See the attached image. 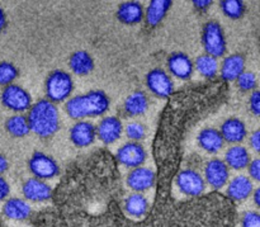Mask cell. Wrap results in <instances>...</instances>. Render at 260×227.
I'll list each match as a JSON object with an SVG mask.
<instances>
[{"label":"cell","mask_w":260,"mask_h":227,"mask_svg":"<svg viewBox=\"0 0 260 227\" xmlns=\"http://www.w3.org/2000/svg\"><path fill=\"white\" fill-rule=\"evenodd\" d=\"M27 119L30 131L42 139L53 136L60 128L58 109L47 99H41L30 106Z\"/></svg>","instance_id":"6da1fadb"},{"label":"cell","mask_w":260,"mask_h":227,"mask_svg":"<svg viewBox=\"0 0 260 227\" xmlns=\"http://www.w3.org/2000/svg\"><path fill=\"white\" fill-rule=\"evenodd\" d=\"M111 106L109 96L102 90H91L69 99L65 111L71 118L80 119L86 117H98L106 113Z\"/></svg>","instance_id":"7a4b0ae2"},{"label":"cell","mask_w":260,"mask_h":227,"mask_svg":"<svg viewBox=\"0 0 260 227\" xmlns=\"http://www.w3.org/2000/svg\"><path fill=\"white\" fill-rule=\"evenodd\" d=\"M74 83L70 74L63 70H55L46 79L45 91L47 101L51 103H60L68 99L73 93Z\"/></svg>","instance_id":"3957f363"},{"label":"cell","mask_w":260,"mask_h":227,"mask_svg":"<svg viewBox=\"0 0 260 227\" xmlns=\"http://www.w3.org/2000/svg\"><path fill=\"white\" fill-rule=\"evenodd\" d=\"M202 43L207 55L215 58L225 55L226 38L220 23L215 20L206 23L202 30Z\"/></svg>","instance_id":"277c9868"},{"label":"cell","mask_w":260,"mask_h":227,"mask_svg":"<svg viewBox=\"0 0 260 227\" xmlns=\"http://www.w3.org/2000/svg\"><path fill=\"white\" fill-rule=\"evenodd\" d=\"M0 99L5 108L13 112H24L32 106L30 94L17 84H10V85L5 86L3 89Z\"/></svg>","instance_id":"5b68a950"},{"label":"cell","mask_w":260,"mask_h":227,"mask_svg":"<svg viewBox=\"0 0 260 227\" xmlns=\"http://www.w3.org/2000/svg\"><path fill=\"white\" fill-rule=\"evenodd\" d=\"M28 168L33 177L41 180L52 179L60 173V168L55 159L43 152H35L28 161Z\"/></svg>","instance_id":"8992f818"},{"label":"cell","mask_w":260,"mask_h":227,"mask_svg":"<svg viewBox=\"0 0 260 227\" xmlns=\"http://www.w3.org/2000/svg\"><path fill=\"white\" fill-rule=\"evenodd\" d=\"M178 188L182 193L189 197H197L205 190L206 183L202 175L193 169H184L175 178Z\"/></svg>","instance_id":"52a82bcc"},{"label":"cell","mask_w":260,"mask_h":227,"mask_svg":"<svg viewBox=\"0 0 260 227\" xmlns=\"http://www.w3.org/2000/svg\"><path fill=\"white\" fill-rule=\"evenodd\" d=\"M146 85L154 95L167 98L174 90L172 78L162 69H152L146 75Z\"/></svg>","instance_id":"ba28073f"},{"label":"cell","mask_w":260,"mask_h":227,"mask_svg":"<svg viewBox=\"0 0 260 227\" xmlns=\"http://www.w3.org/2000/svg\"><path fill=\"white\" fill-rule=\"evenodd\" d=\"M117 160L119 164H122L126 168H139L146 160V151H145L144 146L140 145L139 142H127L123 146L118 149L116 154Z\"/></svg>","instance_id":"9c48e42d"},{"label":"cell","mask_w":260,"mask_h":227,"mask_svg":"<svg viewBox=\"0 0 260 227\" xmlns=\"http://www.w3.org/2000/svg\"><path fill=\"white\" fill-rule=\"evenodd\" d=\"M230 170L225 161L221 159H212L205 167V179L207 184L215 189H221L229 182Z\"/></svg>","instance_id":"30bf717a"},{"label":"cell","mask_w":260,"mask_h":227,"mask_svg":"<svg viewBox=\"0 0 260 227\" xmlns=\"http://www.w3.org/2000/svg\"><path fill=\"white\" fill-rule=\"evenodd\" d=\"M155 179H156V175H155L154 170L145 167H139L128 173L127 185L136 193H141L152 188V185L155 184Z\"/></svg>","instance_id":"8fae6325"},{"label":"cell","mask_w":260,"mask_h":227,"mask_svg":"<svg viewBox=\"0 0 260 227\" xmlns=\"http://www.w3.org/2000/svg\"><path fill=\"white\" fill-rule=\"evenodd\" d=\"M22 192L25 200L32 201V202H45L50 200L52 196V189L50 185L37 178H30L25 180L23 183Z\"/></svg>","instance_id":"7c38bea8"},{"label":"cell","mask_w":260,"mask_h":227,"mask_svg":"<svg viewBox=\"0 0 260 227\" xmlns=\"http://www.w3.org/2000/svg\"><path fill=\"white\" fill-rule=\"evenodd\" d=\"M122 129H123V126H122V122L119 121L117 117H106V118L102 119L99 122L98 127L95 128L96 136L101 140L103 144L111 145L113 142H116L117 140L121 137Z\"/></svg>","instance_id":"4fadbf2b"},{"label":"cell","mask_w":260,"mask_h":227,"mask_svg":"<svg viewBox=\"0 0 260 227\" xmlns=\"http://www.w3.org/2000/svg\"><path fill=\"white\" fill-rule=\"evenodd\" d=\"M168 68H169L170 74L180 80H187L192 76L194 65L190 60L189 56L183 52L172 53L168 58Z\"/></svg>","instance_id":"5bb4252c"},{"label":"cell","mask_w":260,"mask_h":227,"mask_svg":"<svg viewBox=\"0 0 260 227\" xmlns=\"http://www.w3.org/2000/svg\"><path fill=\"white\" fill-rule=\"evenodd\" d=\"M96 132L93 123L78 121L70 129V140L76 147H86L95 141Z\"/></svg>","instance_id":"9a60e30c"},{"label":"cell","mask_w":260,"mask_h":227,"mask_svg":"<svg viewBox=\"0 0 260 227\" xmlns=\"http://www.w3.org/2000/svg\"><path fill=\"white\" fill-rule=\"evenodd\" d=\"M220 134L223 141L230 142V144H239L246 137V126L241 119L233 117L223 122Z\"/></svg>","instance_id":"2e32d148"},{"label":"cell","mask_w":260,"mask_h":227,"mask_svg":"<svg viewBox=\"0 0 260 227\" xmlns=\"http://www.w3.org/2000/svg\"><path fill=\"white\" fill-rule=\"evenodd\" d=\"M245 71V58L240 53L228 56L221 65V78L226 81H234Z\"/></svg>","instance_id":"e0dca14e"},{"label":"cell","mask_w":260,"mask_h":227,"mask_svg":"<svg viewBox=\"0 0 260 227\" xmlns=\"http://www.w3.org/2000/svg\"><path fill=\"white\" fill-rule=\"evenodd\" d=\"M253 182L245 175L235 177L228 185V196L234 201H245L253 194Z\"/></svg>","instance_id":"ac0fdd59"},{"label":"cell","mask_w":260,"mask_h":227,"mask_svg":"<svg viewBox=\"0 0 260 227\" xmlns=\"http://www.w3.org/2000/svg\"><path fill=\"white\" fill-rule=\"evenodd\" d=\"M30 206L20 198H9L3 205V213L9 220L23 221L30 216Z\"/></svg>","instance_id":"d6986e66"},{"label":"cell","mask_w":260,"mask_h":227,"mask_svg":"<svg viewBox=\"0 0 260 227\" xmlns=\"http://www.w3.org/2000/svg\"><path fill=\"white\" fill-rule=\"evenodd\" d=\"M117 18L124 24H137L144 19V7L139 2H124L117 9Z\"/></svg>","instance_id":"ffe728a7"},{"label":"cell","mask_w":260,"mask_h":227,"mask_svg":"<svg viewBox=\"0 0 260 227\" xmlns=\"http://www.w3.org/2000/svg\"><path fill=\"white\" fill-rule=\"evenodd\" d=\"M198 145L205 150L206 152H210V154H216V152L220 151L222 149L223 141L222 136H221L220 131L216 128H203L202 131L198 135Z\"/></svg>","instance_id":"44dd1931"},{"label":"cell","mask_w":260,"mask_h":227,"mask_svg":"<svg viewBox=\"0 0 260 227\" xmlns=\"http://www.w3.org/2000/svg\"><path fill=\"white\" fill-rule=\"evenodd\" d=\"M172 7L170 0H152L149 3V7L146 8V12H144V18L146 23L151 27H156L167 15L168 10Z\"/></svg>","instance_id":"7402d4cb"},{"label":"cell","mask_w":260,"mask_h":227,"mask_svg":"<svg viewBox=\"0 0 260 227\" xmlns=\"http://www.w3.org/2000/svg\"><path fill=\"white\" fill-rule=\"evenodd\" d=\"M223 161L228 165V168H231L234 170H243L248 168L249 163H250V154L244 146L235 145L226 151Z\"/></svg>","instance_id":"603a6c76"},{"label":"cell","mask_w":260,"mask_h":227,"mask_svg":"<svg viewBox=\"0 0 260 227\" xmlns=\"http://www.w3.org/2000/svg\"><path fill=\"white\" fill-rule=\"evenodd\" d=\"M69 66L74 74L79 76L88 75L94 69V60L86 51H76L70 56Z\"/></svg>","instance_id":"cb8c5ba5"},{"label":"cell","mask_w":260,"mask_h":227,"mask_svg":"<svg viewBox=\"0 0 260 227\" xmlns=\"http://www.w3.org/2000/svg\"><path fill=\"white\" fill-rule=\"evenodd\" d=\"M124 111L129 116H141L149 108V98L141 90H137L127 96L124 101Z\"/></svg>","instance_id":"d4e9b609"},{"label":"cell","mask_w":260,"mask_h":227,"mask_svg":"<svg viewBox=\"0 0 260 227\" xmlns=\"http://www.w3.org/2000/svg\"><path fill=\"white\" fill-rule=\"evenodd\" d=\"M124 211L131 217L141 218L149 211V202L141 193H134V194H129L124 201Z\"/></svg>","instance_id":"484cf974"},{"label":"cell","mask_w":260,"mask_h":227,"mask_svg":"<svg viewBox=\"0 0 260 227\" xmlns=\"http://www.w3.org/2000/svg\"><path fill=\"white\" fill-rule=\"evenodd\" d=\"M5 129L13 137H24L30 132L29 123L25 116L22 114H15V116L9 117L5 122Z\"/></svg>","instance_id":"4316f807"},{"label":"cell","mask_w":260,"mask_h":227,"mask_svg":"<svg viewBox=\"0 0 260 227\" xmlns=\"http://www.w3.org/2000/svg\"><path fill=\"white\" fill-rule=\"evenodd\" d=\"M194 68L197 69L198 73L205 78H215L218 73V62L217 58L212 57L210 55H201L196 58V62L193 63Z\"/></svg>","instance_id":"83f0119b"},{"label":"cell","mask_w":260,"mask_h":227,"mask_svg":"<svg viewBox=\"0 0 260 227\" xmlns=\"http://www.w3.org/2000/svg\"><path fill=\"white\" fill-rule=\"evenodd\" d=\"M220 8L223 14L231 19H239L245 12V5L241 0H222L220 2Z\"/></svg>","instance_id":"f1b7e54d"},{"label":"cell","mask_w":260,"mask_h":227,"mask_svg":"<svg viewBox=\"0 0 260 227\" xmlns=\"http://www.w3.org/2000/svg\"><path fill=\"white\" fill-rule=\"evenodd\" d=\"M18 70L12 62L3 61L0 62V85L8 86L13 84V81L17 79Z\"/></svg>","instance_id":"f546056e"},{"label":"cell","mask_w":260,"mask_h":227,"mask_svg":"<svg viewBox=\"0 0 260 227\" xmlns=\"http://www.w3.org/2000/svg\"><path fill=\"white\" fill-rule=\"evenodd\" d=\"M238 86L243 91H253L256 89V85H258V81H256V76L254 73H250V71H244L238 79Z\"/></svg>","instance_id":"4dcf8cb0"},{"label":"cell","mask_w":260,"mask_h":227,"mask_svg":"<svg viewBox=\"0 0 260 227\" xmlns=\"http://www.w3.org/2000/svg\"><path fill=\"white\" fill-rule=\"evenodd\" d=\"M124 129H126L127 137L134 142H139L146 135V128H145L144 124L139 123V122H131V123L127 124Z\"/></svg>","instance_id":"1f68e13d"},{"label":"cell","mask_w":260,"mask_h":227,"mask_svg":"<svg viewBox=\"0 0 260 227\" xmlns=\"http://www.w3.org/2000/svg\"><path fill=\"white\" fill-rule=\"evenodd\" d=\"M243 227H260V215L256 211H246L241 217Z\"/></svg>","instance_id":"d6a6232c"},{"label":"cell","mask_w":260,"mask_h":227,"mask_svg":"<svg viewBox=\"0 0 260 227\" xmlns=\"http://www.w3.org/2000/svg\"><path fill=\"white\" fill-rule=\"evenodd\" d=\"M249 104H250V111L253 112L254 116L258 117L260 114V91L258 89L253 90V93L250 94V101H249Z\"/></svg>","instance_id":"836d02e7"},{"label":"cell","mask_w":260,"mask_h":227,"mask_svg":"<svg viewBox=\"0 0 260 227\" xmlns=\"http://www.w3.org/2000/svg\"><path fill=\"white\" fill-rule=\"evenodd\" d=\"M248 172L251 179H254L255 182H259L260 180V160L259 159H254L253 161L249 163Z\"/></svg>","instance_id":"e575fe53"},{"label":"cell","mask_w":260,"mask_h":227,"mask_svg":"<svg viewBox=\"0 0 260 227\" xmlns=\"http://www.w3.org/2000/svg\"><path fill=\"white\" fill-rule=\"evenodd\" d=\"M10 193V187L8 184L7 180L3 177H0V202L4 200H7V197Z\"/></svg>","instance_id":"d590c367"},{"label":"cell","mask_w":260,"mask_h":227,"mask_svg":"<svg viewBox=\"0 0 260 227\" xmlns=\"http://www.w3.org/2000/svg\"><path fill=\"white\" fill-rule=\"evenodd\" d=\"M250 146L255 150L256 152L260 151V132L259 129L253 132V135L250 136Z\"/></svg>","instance_id":"8d00e7d4"},{"label":"cell","mask_w":260,"mask_h":227,"mask_svg":"<svg viewBox=\"0 0 260 227\" xmlns=\"http://www.w3.org/2000/svg\"><path fill=\"white\" fill-rule=\"evenodd\" d=\"M211 4H212L211 0H194V2H193V5L196 7V9L203 10V12L207 10L208 8L211 7Z\"/></svg>","instance_id":"74e56055"},{"label":"cell","mask_w":260,"mask_h":227,"mask_svg":"<svg viewBox=\"0 0 260 227\" xmlns=\"http://www.w3.org/2000/svg\"><path fill=\"white\" fill-rule=\"evenodd\" d=\"M8 169V160L4 155L0 154V177H2L3 173L7 172Z\"/></svg>","instance_id":"f35d334b"},{"label":"cell","mask_w":260,"mask_h":227,"mask_svg":"<svg viewBox=\"0 0 260 227\" xmlns=\"http://www.w3.org/2000/svg\"><path fill=\"white\" fill-rule=\"evenodd\" d=\"M7 27V15H5L4 10L0 7V32Z\"/></svg>","instance_id":"ab89813d"},{"label":"cell","mask_w":260,"mask_h":227,"mask_svg":"<svg viewBox=\"0 0 260 227\" xmlns=\"http://www.w3.org/2000/svg\"><path fill=\"white\" fill-rule=\"evenodd\" d=\"M260 188H256L255 190H253L254 192V203H255L256 207H259L260 206V200H259V194H260Z\"/></svg>","instance_id":"60d3db41"}]
</instances>
